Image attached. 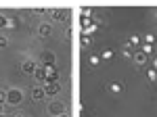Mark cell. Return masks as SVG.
<instances>
[{
    "label": "cell",
    "instance_id": "1",
    "mask_svg": "<svg viewBox=\"0 0 157 117\" xmlns=\"http://www.w3.org/2000/svg\"><path fill=\"white\" fill-rule=\"evenodd\" d=\"M23 100V94L19 88H11V90H6V103L9 105H19Z\"/></svg>",
    "mask_w": 157,
    "mask_h": 117
},
{
    "label": "cell",
    "instance_id": "2",
    "mask_svg": "<svg viewBox=\"0 0 157 117\" xmlns=\"http://www.w3.org/2000/svg\"><path fill=\"white\" fill-rule=\"evenodd\" d=\"M48 113H50V115H55V117L63 115V113H65V105H63V103H59V100H55V103H50Z\"/></svg>",
    "mask_w": 157,
    "mask_h": 117
},
{
    "label": "cell",
    "instance_id": "3",
    "mask_svg": "<svg viewBox=\"0 0 157 117\" xmlns=\"http://www.w3.org/2000/svg\"><path fill=\"white\" fill-rule=\"evenodd\" d=\"M44 92H46V96H55V94L61 92V84H44Z\"/></svg>",
    "mask_w": 157,
    "mask_h": 117
},
{
    "label": "cell",
    "instance_id": "4",
    "mask_svg": "<svg viewBox=\"0 0 157 117\" xmlns=\"http://www.w3.org/2000/svg\"><path fill=\"white\" fill-rule=\"evenodd\" d=\"M42 63H44V67L55 65V52H52V50H44V52H42Z\"/></svg>",
    "mask_w": 157,
    "mask_h": 117
},
{
    "label": "cell",
    "instance_id": "5",
    "mask_svg": "<svg viewBox=\"0 0 157 117\" xmlns=\"http://www.w3.org/2000/svg\"><path fill=\"white\" fill-rule=\"evenodd\" d=\"M132 58H134V63H136V65H145L147 61H149V57H147V55L143 52V50H140V52H134V55H132Z\"/></svg>",
    "mask_w": 157,
    "mask_h": 117
},
{
    "label": "cell",
    "instance_id": "6",
    "mask_svg": "<svg viewBox=\"0 0 157 117\" xmlns=\"http://www.w3.org/2000/svg\"><path fill=\"white\" fill-rule=\"evenodd\" d=\"M21 69L25 71V73H36V63L34 61H23V65H21Z\"/></svg>",
    "mask_w": 157,
    "mask_h": 117
},
{
    "label": "cell",
    "instance_id": "7",
    "mask_svg": "<svg viewBox=\"0 0 157 117\" xmlns=\"http://www.w3.org/2000/svg\"><path fill=\"white\" fill-rule=\"evenodd\" d=\"M38 34L42 36V38H46V36L52 34V27H50V23H42L40 27H38Z\"/></svg>",
    "mask_w": 157,
    "mask_h": 117
},
{
    "label": "cell",
    "instance_id": "8",
    "mask_svg": "<svg viewBox=\"0 0 157 117\" xmlns=\"http://www.w3.org/2000/svg\"><path fill=\"white\" fill-rule=\"evenodd\" d=\"M50 15H52V19H57V21H65V19L69 17L67 11H50Z\"/></svg>",
    "mask_w": 157,
    "mask_h": 117
},
{
    "label": "cell",
    "instance_id": "9",
    "mask_svg": "<svg viewBox=\"0 0 157 117\" xmlns=\"http://www.w3.org/2000/svg\"><path fill=\"white\" fill-rule=\"evenodd\" d=\"M44 96H46V92H44V88H40V86L32 90V98H34V100H42Z\"/></svg>",
    "mask_w": 157,
    "mask_h": 117
},
{
    "label": "cell",
    "instance_id": "10",
    "mask_svg": "<svg viewBox=\"0 0 157 117\" xmlns=\"http://www.w3.org/2000/svg\"><path fill=\"white\" fill-rule=\"evenodd\" d=\"M34 77H36L38 82H44V84H46V69H44V67H40V69H36V73H34Z\"/></svg>",
    "mask_w": 157,
    "mask_h": 117
},
{
    "label": "cell",
    "instance_id": "11",
    "mask_svg": "<svg viewBox=\"0 0 157 117\" xmlns=\"http://www.w3.org/2000/svg\"><path fill=\"white\" fill-rule=\"evenodd\" d=\"M109 90H111L113 94H120L121 92V86H120V84H109Z\"/></svg>",
    "mask_w": 157,
    "mask_h": 117
},
{
    "label": "cell",
    "instance_id": "12",
    "mask_svg": "<svg viewBox=\"0 0 157 117\" xmlns=\"http://www.w3.org/2000/svg\"><path fill=\"white\" fill-rule=\"evenodd\" d=\"M147 75H149V82H155L157 80V71L155 69H147Z\"/></svg>",
    "mask_w": 157,
    "mask_h": 117
},
{
    "label": "cell",
    "instance_id": "13",
    "mask_svg": "<svg viewBox=\"0 0 157 117\" xmlns=\"http://www.w3.org/2000/svg\"><path fill=\"white\" fill-rule=\"evenodd\" d=\"M153 50H155V46H153V44H145V46H143V52H145L147 57H149V55H151Z\"/></svg>",
    "mask_w": 157,
    "mask_h": 117
},
{
    "label": "cell",
    "instance_id": "14",
    "mask_svg": "<svg viewBox=\"0 0 157 117\" xmlns=\"http://www.w3.org/2000/svg\"><path fill=\"white\" fill-rule=\"evenodd\" d=\"M145 44H155V36H153V34H147L145 36Z\"/></svg>",
    "mask_w": 157,
    "mask_h": 117
},
{
    "label": "cell",
    "instance_id": "15",
    "mask_svg": "<svg viewBox=\"0 0 157 117\" xmlns=\"http://www.w3.org/2000/svg\"><path fill=\"white\" fill-rule=\"evenodd\" d=\"M2 27H9V19L4 17V15H0V29Z\"/></svg>",
    "mask_w": 157,
    "mask_h": 117
},
{
    "label": "cell",
    "instance_id": "16",
    "mask_svg": "<svg viewBox=\"0 0 157 117\" xmlns=\"http://www.w3.org/2000/svg\"><path fill=\"white\" fill-rule=\"evenodd\" d=\"M98 63H101V57L98 55H92L90 57V65H98Z\"/></svg>",
    "mask_w": 157,
    "mask_h": 117
},
{
    "label": "cell",
    "instance_id": "17",
    "mask_svg": "<svg viewBox=\"0 0 157 117\" xmlns=\"http://www.w3.org/2000/svg\"><path fill=\"white\" fill-rule=\"evenodd\" d=\"M138 42H140V38H138V36H132V38L128 40V44H130V46H134V44H138Z\"/></svg>",
    "mask_w": 157,
    "mask_h": 117
},
{
    "label": "cell",
    "instance_id": "18",
    "mask_svg": "<svg viewBox=\"0 0 157 117\" xmlns=\"http://www.w3.org/2000/svg\"><path fill=\"white\" fill-rule=\"evenodd\" d=\"M82 46H90V38L88 36H82Z\"/></svg>",
    "mask_w": 157,
    "mask_h": 117
},
{
    "label": "cell",
    "instance_id": "19",
    "mask_svg": "<svg viewBox=\"0 0 157 117\" xmlns=\"http://www.w3.org/2000/svg\"><path fill=\"white\" fill-rule=\"evenodd\" d=\"M6 44H9V40H6L4 36H0V48H4V46H6Z\"/></svg>",
    "mask_w": 157,
    "mask_h": 117
},
{
    "label": "cell",
    "instance_id": "20",
    "mask_svg": "<svg viewBox=\"0 0 157 117\" xmlns=\"http://www.w3.org/2000/svg\"><path fill=\"white\" fill-rule=\"evenodd\" d=\"M103 58H113V52H111V50H105V52H103Z\"/></svg>",
    "mask_w": 157,
    "mask_h": 117
},
{
    "label": "cell",
    "instance_id": "21",
    "mask_svg": "<svg viewBox=\"0 0 157 117\" xmlns=\"http://www.w3.org/2000/svg\"><path fill=\"white\" fill-rule=\"evenodd\" d=\"M2 103H6V92H4V90H0V105H2Z\"/></svg>",
    "mask_w": 157,
    "mask_h": 117
},
{
    "label": "cell",
    "instance_id": "22",
    "mask_svg": "<svg viewBox=\"0 0 157 117\" xmlns=\"http://www.w3.org/2000/svg\"><path fill=\"white\" fill-rule=\"evenodd\" d=\"M124 55H126V57H132V48L126 46V48H124Z\"/></svg>",
    "mask_w": 157,
    "mask_h": 117
},
{
    "label": "cell",
    "instance_id": "23",
    "mask_svg": "<svg viewBox=\"0 0 157 117\" xmlns=\"http://www.w3.org/2000/svg\"><path fill=\"white\" fill-rule=\"evenodd\" d=\"M59 117H69V115H67V113H63V115H59Z\"/></svg>",
    "mask_w": 157,
    "mask_h": 117
},
{
    "label": "cell",
    "instance_id": "24",
    "mask_svg": "<svg viewBox=\"0 0 157 117\" xmlns=\"http://www.w3.org/2000/svg\"><path fill=\"white\" fill-rule=\"evenodd\" d=\"M155 71H157V58H155Z\"/></svg>",
    "mask_w": 157,
    "mask_h": 117
},
{
    "label": "cell",
    "instance_id": "25",
    "mask_svg": "<svg viewBox=\"0 0 157 117\" xmlns=\"http://www.w3.org/2000/svg\"><path fill=\"white\" fill-rule=\"evenodd\" d=\"M0 115H2V105H0Z\"/></svg>",
    "mask_w": 157,
    "mask_h": 117
},
{
    "label": "cell",
    "instance_id": "26",
    "mask_svg": "<svg viewBox=\"0 0 157 117\" xmlns=\"http://www.w3.org/2000/svg\"><path fill=\"white\" fill-rule=\"evenodd\" d=\"M17 117H23V115H17Z\"/></svg>",
    "mask_w": 157,
    "mask_h": 117
},
{
    "label": "cell",
    "instance_id": "27",
    "mask_svg": "<svg viewBox=\"0 0 157 117\" xmlns=\"http://www.w3.org/2000/svg\"><path fill=\"white\" fill-rule=\"evenodd\" d=\"M0 117H4V115H0Z\"/></svg>",
    "mask_w": 157,
    "mask_h": 117
}]
</instances>
